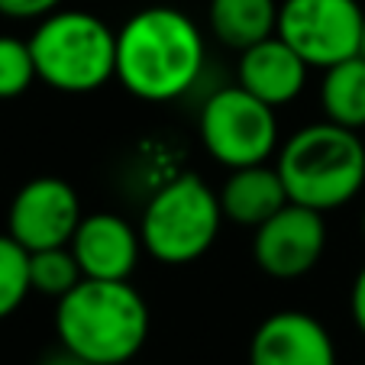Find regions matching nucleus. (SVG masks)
Instances as JSON below:
<instances>
[{"mask_svg":"<svg viewBox=\"0 0 365 365\" xmlns=\"http://www.w3.org/2000/svg\"><path fill=\"white\" fill-rule=\"evenodd\" d=\"M359 56L365 58V26H362V48H359Z\"/></svg>","mask_w":365,"mask_h":365,"instance_id":"22","label":"nucleus"},{"mask_svg":"<svg viewBox=\"0 0 365 365\" xmlns=\"http://www.w3.org/2000/svg\"><path fill=\"white\" fill-rule=\"evenodd\" d=\"M288 200L330 214L346 207L365 185V139L362 133L330 120L307 123L291 133L275 155Z\"/></svg>","mask_w":365,"mask_h":365,"instance_id":"3","label":"nucleus"},{"mask_svg":"<svg viewBox=\"0 0 365 365\" xmlns=\"http://www.w3.org/2000/svg\"><path fill=\"white\" fill-rule=\"evenodd\" d=\"M39 365H94V362H91V359H84V356H78V352H71L68 346L58 343L52 352H46V356H42Z\"/></svg>","mask_w":365,"mask_h":365,"instance_id":"21","label":"nucleus"},{"mask_svg":"<svg viewBox=\"0 0 365 365\" xmlns=\"http://www.w3.org/2000/svg\"><path fill=\"white\" fill-rule=\"evenodd\" d=\"M68 246L81 265V275L97 282H130L139 255L145 252L139 227L110 210L84 214Z\"/></svg>","mask_w":365,"mask_h":365,"instance_id":"10","label":"nucleus"},{"mask_svg":"<svg viewBox=\"0 0 365 365\" xmlns=\"http://www.w3.org/2000/svg\"><path fill=\"white\" fill-rule=\"evenodd\" d=\"M149 304L130 282L81 278L56 301V336L94 365H126L149 339Z\"/></svg>","mask_w":365,"mask_h":365,"instance_id":"2","label":"nucleus"},{"mask_svg":"<svg viewBox=\"0 0 365 365\" xmlns=\"http://www.w3.org/2000/svg\"><path fill=\"white\" fill-rule=\"evenodd\" d=\"M81 265H78L71 246H52L29 252V284L33 294L42 297H65L78 282H81Z\"/></svg>","mask_w":365,"mask_h":365,"instance_id":"16","label":"nucleus"},{"mask_svg":"<svg viewBox=\"0 0 365 365\" xmlns=\"http://www.w3.org/2000/svg\"><path fill=\"white\" fill-rule=\"evenodd\" d=\"M327 249V220L320 210L304 204H288L275 217L255 227L252 236V262L259 272L278 282H294L317 269Z\"/></svg>","mask_w":365,"mask_h":365,"instance_id":"8","label":"nucleus"},{"mask_svg":"<svg viewBox=\"0 0 365 365\" xmlns=\"http://www.w3.org/2000/svg\"><path fill=\"white\" fill-rule=\"evenodd\" d=\"M307 71L310 65L275 33L240 52L236 84H242L249 94H255L259 101L272 103L278 110V107L301 97L304 84H307Z\"/></svg>","mask_w":365,"mask_h":365,"instance_id":"12","label":"nucleus"},{"mask_svg":"<svg viewBox=\"0 0 365 365\" xmlns=\"http://www.w3.org/2000/svg\"><path fill=\"white\" fill-rule=\"evenodd\" d=\"M362 236H365V210H362Z\"/></svg>","mask_w":365,"mask_h":365,"instance_id":"23","label":"nucleus"},{"mask_svg":"<svg viewBox=\"0 0 365 365\" xmlns=\"http://www.w3.org/2000/svg\"><path fill=\"white\" fill-rule=\"evenodd\" d=\"M217 194H220L223 217L249 230L262 227L269 217H275L288 204V191H284V181L278 175L275 162L230 168L227 181Z\"/></svg>","mask_w":365,"mask_h":365,"instance_id":"13","label":"nucleus"},{"mask_svg":"<svg viewBox=\"0 0 365 365\" xmlns=\"http://www.w3.org/2000/svg\"><path fill=\"white\" fill-rule=\"evenodd\" d=\"M278 0H210L207 23L223 46L242 52L278 33Z\"/></svg>","mask_w":365,"mask_h":365,"instance_id":"14","label":"nucleus"},{"mask_svg":"<svg viewBox=\"0 0 365 365\" xmlns=\"http://www.w3.org/2000/svg\"><path fill=\"white\" fill-rule=\"evenodd\" d=\"M204 65V33L178 7L136 10L117 29V81L139 101H178L200 81Z\"/></svg>","mask_w":365,"mask_h":365,"instance_id":"1","label":"nucleus"},{"mask_svg":"<svg viewBox=\"0 0 365 365\" xmlns=\"http://www.w3.org/2000/svg\"><path fill=\"white\" fill-rule=\"evenodd\" d=\"M220 194L194 172L165 178L139 217L143 249L162 265H191L210 252L223 227Z\"/></svg>","mask_w":365,"mask_h":365,"instance_id":"5","label":"nucleus"},{"mask_svg":"<svg viewBox=\"0 0 365 365\" xmlns=\"http://www.w3.org/2000/svg\"><path fill=\"white\" fill-rule=\"evenodd\" d=\"M320 110L324 120L346 130H365V58L352 56L324 68L320 81Z\"/></svg>","mask_w":365,"mask_h":365,"instance_id":"15","label":"nucleus"},{"mask_svg":"<svg viewBox=\"0 0 365 365\" xmlns=\"http://www.w3.org/2000/svg\"><path fill=\"white\" fill-rule=\"evenodd\" d=\"M349 314H352V324H356V330L365 336V265L356 272V278H352Z\"/></svg>","mask_w":365,"mask_h":365,"instance_id":"20","label":"nucleus"},{"mask_svg":"<svg viewBox=\"0 0 365 365\" xmlns=\"http://www.w3.org/2000/svg\"><path fill=\"white\" fill-rule=\"evenodd\" d=\"M42 84L62 94H91L117 78V33L88 10H56L29 36Z\"/></svg>","mask_w":365,"mask_h":365,"instance_id":"4","label":"nucleus"},{"mask_svg":"<svg viewBox=\"0 0 365 365\" xmlns=\"http://www.w3.org/2000/svg\"><path fill=\"white\" fill-rule=\"evenodd\" d=\"M81 197L65 178L42 175L14 194L7 210V233L29 252L68 246L81 223Z\"/></svg>","mask_w":365,"mask_h":365,"instance_id":"9","label":"nucleus"},{"mask_svg":"<svg viewBox=\"0 0 365 365\" xmlns=\"http://www.w3.org/2000/svg\"><path fill=\"white\" fill-rule=\"evenodd\" d=\"M197 133L207 155L223 168L269 162L282 145L275 107L249 94L242 84L217 88L200 103Z\"/></svg>","mask_w":365,"mask_h":365,"instance_id":"6","label":"nucleus"},{"mask_svg":"<svg viewBox=\"0 0 365 365\" xmlns=\"http://www.w3.org/2000/svg\"><path fill=\"white\" fill-rule=\"evenodd\" d=\"M249 365H336V343L317 317L275 310L255 327Z\"/></svg>","mask_w":365,"mask_h":365,"instance_id":"11","label":"nucleus"},{"mask_svg":"<svg viewBox=\"0 0 365 365\" xmlns=\"http://www.w3.org/2000/svg\"><path fill=\"white\" fill-rule=\"evenodd\" d=\"M39 81L29 39L0 36V101H14Z\"/></svg>","mask_w":365,"mask_h":365,"instance_id":"18","label":"nucleus"},{"mask_svg":"<svg viewBox=\"0 0 365 365\" xmlns=\"http://www.w3.org/2000/svg\"><path fill=\"white\" fill-rule=\"evenodd\" d=\"M65 0H0V16L7 20H42L62 10Z\"/></svg>","mask_w":365,"mask_h":365,"instance_id":"19","label":"nucleus"},{"mask_svg":"<svg viewBox=\"0 0 365 365\" xmlns=\"http://www.w3.org/2000/svg\"><path fill=\"white\" fill-rule=\"evenodd\" d=\"M29 294V249H23L10 233H0V320L16 314Z\"/></svg>","mask_w":365,"mask_h":365,"instance_id":"17","label":"nucleus"},{"mask_svg":"<svg viewBox=\"0 0 365 365\" xmlns=\"http://www.w3.org/2000/svg\"><path fill=\"white\" fill-rule=\"evenodd\" d=\"M365 10L359 0H282L278 36L310 68H330L359 56Z\"/></svg>","mask_w":365,"mask_h":365,"instance_id":"7","label":"nucleus"}]
</instances>
